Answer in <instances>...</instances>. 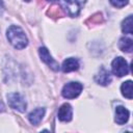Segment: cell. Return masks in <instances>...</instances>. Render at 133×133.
<instances>
[{"label":"cell","instance_id":"15","mask_svg":"<svg viewBox=\"0 0 133 133\" xmlns=\"http://www.w3.org/2000/svg\"><path fill=\"white\" fill-rule=\"evenodd\" d=\"M122 30L124 33L132 34L133 33V27H132V16H128L122 23Z\"/></svg>","mask_w":133,"mask_h":133},{"label":"cell","instance_id":"19","mask_svg":"<svg viewBox=\"0 0 133 133\" xmlns=\"http://www.w3.org/2000/svg\"><path fill=\"white\" fill-rule=\"evenodd\" d=\"M46 1H49V2H55V1H57V0H46Z\"/></svg>","mask_w":133,"mask_h":133},{"label":"cell","instance_id":"14","mask_svg":"<svg viewBox=\"0 0 133 133\" xmlns=\"http://www.w3.org/2000/svg\"><path fill=\"white\" fill-rule=\"evenodd\" d=\"M121 91L125 98L131 100L132 99V81L128 80V81L124 82L121 86Z\"/></svg>","mask_w":133,"mask_h":133},{"label":"cell","instance_id":"11","mask_svg":"<svg viewBox=\"0 0 133 133\" xmlns=\"http://www.w3.org/2000/svg\"><path fill=\"white\" fill-rule=\"evenodd\" d=\"M80 64H79V61L78 59L76 58H73V57H70V58H66L63 62H62V65H61V69L64 73H69V72H73V71H77L79 69Z\"/></svg>","mask_w":133,"mask_h":133},{"label":"cell","instance_id":"4","mask_svg":"<svg viewBox=\"0 0 133 133\" xmlns=\"http://www.w3.org/2000/svg\"><path fill=\"white\" fill-rule=\"evenodd\" d=\"M7 102L11 108H14L20 112H24L26 110V107H27L26 101L24 100V98L19 92L8 94L7 95Z\"/></svg>","mask_w":133,"mask_h":133},{"label":"cell","instance_id":"10","mask_svg":"<svg viewBox=\"0 0 133 133\" xmlns=\"http://www.w3.org/2000/svg\"><path fill=\"white\" fill-rule=\"evenodd\" d=\"M44 114H45V108L39 107V108H36V109L32 110V111L29 113L28 119H29V122H30L32 125L37 126V125L41 123V121L43 119Z\"/></svg>","mask_w":133,"mask_h":133},{"label":"cell","instance_id":"20","mask_svg":"<svg viewBox=\"0 0 133 133\" xmlns=\"http://www.w3.org/2000/svg\"><path fill=\"white\" fill-rule=\"evenodd\" d=\"M25 1H27V2H29V1H30V0H25Z\"/></svg>","mask_w":133,"mask_h":133},{"label":"cell","instance_id":"2","mask_svg":"<svg viewBox=\"0 0 133 133\" xmlns=\"http://www.w3.org/2000/svg\"><path fill=\"white\" fill-rule=\"evenodd\" d=\"M86 0H64L63 5L61 6L64 14H66L70 17H77L81 8L83 7Z\"/></svg>","mask_w":133,"mask_h":133},{"label":"cell","instance_id":"9","mask_svg":"<svg viewBox=\"0 0 133 133\" xmlns=\"http://www.w3.org/2000/svg\"><path fill=\"white\" fill-rule=\"evenodd\" d=\"M130 112L124 106H117L115 108V122L118 125H124L129 119Z\"/></svg>","mask_w":133,"mask_h":133},{"label":"cell","instance_id":"17","mask_svg":"<svg viewBox=\"0 0 133 133\" xmlns=\"http://www.w3.org/2000/svg\"><path fill=\"white\" fill-rule=\"evenodd\" d=\"M109 1H110V3H111L114 7L121 8V7H124L125 5H127L129 0H109Z\"/></svg>","mask_w":133,"mask_h":133},{"label":"cell","instance_id":"13","mask_svg":"<svg viewBox=\"0 0 133 133\" xmlns=\"http://www.w3.org/2000/svg\"><path fill=\"white\" fill-rule=\"evenodd\" d=\"M118 47H119V49L122 51L127 52V53H130L133 50V42L129 37H122L119 39Z\"/></svg>","mask_w":133,"mask_h":133},{"label":"cell","instance_id":"5","mask_svg":"<svg viewBox=\"0 0 133 133\" xmlns=\"http://www.w3.org/2000/svg\"><path fill=\"white\" fill-rule=\"evenodd\" d=\"M112 73L117 77L126 76L129 73V65L123 57H116L111 63Z\"/></svg>","mask_w":133,"mask_h":133},{"label":"cell","instance_id":"18","mask_svg":"<svg viewBox=\"0 0 133 133\" xmlns=\"http://www.w3.org/2000/svg\"><path fill=\"white\" fill-rule=\"evenodd\" d=\"M3 110H4V104L0 101V112H1V111H3Z\"/></svg>","mask_w":133,"mask_h":133},{"label":"cell","instance_id":"1","mask_svg":"<svg viewBox=\"0 0 133 133\" xmlns=\"http://www.w3.org/2000/svg\"><path fill=\"white\" fill-rule=\"evenodd\" d=\"M6 36H7L8 42L16 49H24L28 44L27 36L25 35L24 31L19 26H15V25L10 26L7 29Z\"/></svg>","mask_w":133,"mask_h":133},{"label":"cell","instance_id":"8","mask_svg":"<svg viewBox=\"0 0 133 133\" xmlns=\"http://www.w3.org/2000/svg\"><path fill=\"white\" fill-rule=\"evenodd\" d=\"M95 81L98 84L105 86V85H107L111 82V75L104 66H102L100 69V71L98 72V74L95 76Z\"/></svg>","mask_w":133,"mask_h":133},{"label":"cell","instance_id":"7","mask_svg":"<svg viewBox=\"0 0 133 133\" xmlns=\"http://www.w3.org/2000/svg\"><path fill=\"white\" fill-rule=\"evenodd\" d=\"M58 119L61 122H70L73 116V109L70 104H63L60 106L58 113H57Z\"/></svg>","mask_w":133,"mask_h":133},{"label":"cell","instance_id":"12","mask_svg":"<svg viewBox=\"0 0 133 133\" xmlns=\"http://www.w3.org/2000/svg\"><path fill=\"white\" fill-rule=\"evenodd\" d=\"M47 14H48L49 17H51V18H53V19L61 18V17H63V16L65 15L64 11H63V9H62V7L59 6V5H56V4L52 5V6L48 9Z\"/></svg>","mask_w":133,"mask_h":133},{"label":"cell","instance_id":"6","mask_svg":"<svg viewBox=\"0 0 133 133\" xmlns=\"http://www.w3.org/2000/svg\"><path fill=\"white\" fill-rule=\"evenodd\" d=\"M38 54H39L41 59H42L48 66H50L53 71H58V70H59V64H58V62L55 61V60L52 58V56L50 55V53H49V51H48L47 48L41 47V48L38 49Z\"/></svg>","mask_w":133,"mask_h":133},{"label":"cell","instance_id":"3","mask_svg":"<svg viewBox=\"0 0 133 133\" xmlns=\"http://www.w3.org/2000/svg\"><path fill=\"white\" fill-rule=\"evenodd\" d=\"M82 88L83 86L79 82H69L63 86L61 94L65 99H75L81 94Z\"/></svg>","mask_w":133,"mask_h":133},{"label":"cell","instance_id":"16","mask_svg":"<svg viewBox=\"0 0 133 133\" xmlns=\"http://www.w3.org/2000/svg\"><path fill=\"white\" fill-rule=\"evenodd\" d=\"M102 21H103V16H102V14L97 12V14H95L94 16H91V18H89V19L86 21V23H87V24L90 23L91 25H94V24H100Z\"/></svg>","mask_w":133,"mask_h":133}]
</instances>
